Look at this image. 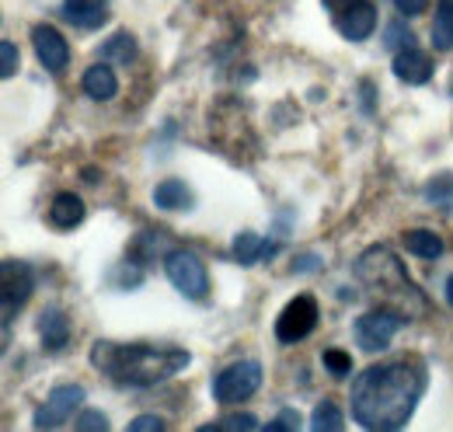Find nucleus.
I'll use <instances>...</instances> for the list:
<instances>
[{
  "instance_id": "obj_1",
  "label": "nucleus",
  "mask_w": 453,
  "mask_h": 432,
  "mask_svg": "<svg viewBox=\"0 0 453 432\" xmlns=\"http://www.w3.org/2000/svg\"><path fill=\"white\" fill-rule=\"evenodd\" d=\"M426 394L418 363H377L352 380V415L366 429H401Z\"/></svg>"
},
{
  "instance_id": "obj_2",
  "label": "nucleus",
  "mask_w": 453,
  "mask_h": 432,
  "mask_svg": "<svg viewBox=\"0 0 453 432\" xmlns=\"http://www.w3.org/2000/svg\"><path fill=\"white\" fill-rule=\"evenodd\" d=\"M91 366L109 374L119 383H161L188 366L185 349H157V345H122V342H95L91 345Z\"/></svg>"
},
{
  "instance_id": "obj_3",
  "label": "nucleus",
  "mask_w": 453,
  "mask_h": 432,
  "mask_svg": "<svg viewBox=\"0 0 453 432\" xmlns=\"http://www.w3.org/2000/svg\"><path fill=\"white\" fill-rule=\"evenodd\" d=\"M356 279L377 300V307L397 314L401 321H411V318H418L426 311L422 289L408 279L401 258H397L391 248H370V251H363L359 262H356Z\"/></svg>"
},
{
  "instance_id": "obj_4",
  "label": "nucleus",
  "mask_w": 453,
  "mask_h": 432,
  "mask_svg": "<svg viewBox=\"0 0 453 432\" xmlns=\"http://www.w3.org/2000/svg\"><path fill=\"white\" fill-rule=\"evenodd\" d=\"M165 272H168L171 286L188 297V300H203L210 293V275H206V266L199 262V255L185 251V248H174L165 258Z\"/></svg>"
},
{
  "instance_id": "obj_5",
  "label": "nucleus",
  "mask_w": 453,
  "mask_h": 432,
  "mask_svg": "<svg viewBox=\"0 0 453 432\" xmlns=\"http://www.w3.org/2000/svg\"><path fill=\"white\" fill-rule=\"evenodd\" d=\"M258 387H262V366L255 359H241L213 380V397H217V405H241Z\"/></svg>"
},
{
  "instance_id": "obj_6",
  "label": "nucleus",
  "mask_w": 453,
  "mask_h": 432,
  "mask_svg": "<svg viewBox=\"0 0 453 432\" xmlns=\"http://www.w3.org/2000/svg\"><path fill=\"white\" fill-rule=\"evenodd\" d=\"M314 324H318V300H314V293H296L280 311V318H276V338L283 345H296V342H303L314 331Z\"/></svg>"
},
{
  "instance_id": "obj_7",
  "label": "nucleus",
  "mask_w": 453,
  "mask_h": 432,
  "mask_svg": "<svg viewBox=\"0 0 453 432\" xmlns=\"http://www.w3.org/2000/svg\"><path fill=\"white\" fill-rule=\"evenodd\" d=\"M401 324L404 321H401L397 314L377 307V311H370V314H363V318L356 321V342H359L363 352H384V349L391 345V338L397 335Z\"/></svg>"
},
{
  "instance_id": "obj_8",
  "label": "nucleus",
  "mask_w": 453,
  "mask_h": 432,
  "mask_svg": "<svg viewBox=\"0 0 453 432\" xmlns=\"http://www.w3.org/2000/svg\"><path fill=\"white\" fill-rule=\"evenodd\" d=\"M81 405H84V387L81 383H59L50 394V401L35 412V429H57Z\"/></svg>"
},
{
  "instance_id": "obj_9",
  "label": "nucleus",
  "mask_w": 453,
  "mask_h": 432,
  "mask_svg": "<svg viewBox=\"0 0 453 432\" xmlns=\"http://www.w3.org/2000/svg\"><path fill=\"white\" fill-rule=\"evenodd\" d=\"M32 46H35V56H39V63L46 66V70H66V63H70V46H66V39L59 35L53 25H35L32 28Z\"/></svg>"
},
{
  "instance_id": "obj_10",
  "label": "nucleus",
  "mask_w": 453,
  "mask_h": 432,
  "mask_svg": "<svg viewBox=\"0 0 453 432\" xmlns=\"http://www.w3.org/2000/svg\"><path fill=\"white\" fill-rule=\"evenodd\" d=\"M0 279H4V324H11L14 311L25 307V300L32 297V272L18 262H4Z\"/></svg>"
},
{
  "instance_id": "obj_11",
  "label": "nucleus",
  "mask_w": 453,
  "mask_h": 432,
  "mask_svg": "<svg viewBox=\"0 0 453 432\" xmlns=\"http://www.w3.org/2000/svg\"><path fill=\"white\" fill-rule=\"evenodd\" d=\"M377 28V7L370 0H352L345 11H339V32L349 42L370 39Z\"/></svg>"
},
{
  "instance_id": "obj_12",
  "label": "nucleus",
  "mask_w": 453,
  "mask_h": 432,
  "mask_svg": "<svg viewBox=\"0 0 453 432\" xmlns=\"http://www.w3.org/2000/svg\"><path fill=\"white\" fill-rule=\"evenodd\" d=\"M395 73L404 81V84H426V81L433 77V56L426 53V50H415V46L397 50Z\"/></svg>"
},
{
  "instance_id": "obj_13",
  "label": "nucleus",
  "mask_w": 453,
  "mask_h": 432,
  "mask_svg": "<svg viewBox=\"0 0 453 432\" xmlns=\"http://www.w3.org/2000/svg\"><path fill=\"white\" fill-rule=\"evenodd\" d=\"M39 335H42V345L50 352H57V349H63L70 342V318L59 307H46L39 314Z\"/></svg>"
},
{
  "instance_id": "obj_14",
  "label": "nucleus",
  "mask_w": 453,
  "mask_h": 432,
  "mask_svg": "<svg viewBox=\"0 0 453 432\" xmlns=\"http://www.w3.org/2000/svg\"><path fill=\"white\" fill-rule=\"evenodd\" d=\"M84 91L95 98V102H109L119 91V81H115L112 66L109 63H95L84 70Z\"/></svg>"
},
{
  "instance_id": "obj_15",
  "label": "nucleus",
  "mask_w": 453,
  "mask_h": 432,
  "mask_svg": "<svg viewBox=\"0 0 453 432\" xmlns=\"http://www.w3.org/2000/svg\"><path fill=\"white\" fill-rule=\"evenodd\" d=\"M50 220L59 230H73L84 220V199L73 196V192H59L57 199H53V206H50Z\"/></svg>"
},
{
  "instance_id": "obj_16",
  "label": "nucleus",
  "mask_w": 453,
  "mask_h": 432,
  "mask_svg": "<svg viewBox=\"0 0 453 432\" xmlns=\"http://www.w3.org/2000/svg\"><path fill=\"white\" fill-rule=\"evenodd\" d=\"M404 248H408L415 258H426V262H436V258L447 251V244H443V237H440L436 230H408V234H404Z\"/></svg>"
},
{
  "instance_id": "obj_17",
  "label": "nucleus",
  "mask_w": 453,
  "mask_h": 432,
  "mask_svg": "<svg viewBox=\"0 0 453 432\" xmlns=\"http://www.w3.org/2000/svg\"><path fill=\"white\" fill-rule=\"evenodd\" d=\"M105 4L109 0H63V11L73 25L81 28H98L105 21Z\"/></svg>"
},
{
  "instance_id": "obj_18",
  "label": "nucleus",
  "mask_w": 453,
  "mask_h": 432,
  "mask_svg": "<svg viewBox=\"0 0 453 432\" xmlns=\"http://www.w3.org/2000/svg\"><path fill=\"white\" fill-rule=\"evenodd\" d=\"M154 206L157 210H185V206H192V192H188V185L185 181H178V178H168V181H161L157 189H154Z\"/></svg>"
},
{
  "instance_id": "obj_19",
  "label": "nucleus",
  "mask_w": 453,
  "mask_h": 432,
  "mask_svg": "<svg viewBox=\"0 0 453 432\" xmlns=\"http://www.w3.org/2000/svg\"><path fill=\"white\" fill-rule=\"evenodd\" d=\"M433 46L440 53L453 50V0H440L436 4V18H433Z\"/></svg>"
},
{
  "instance_id": "obj_20",
  "label": "nucleus",
  "mask_w": 453,
  "mask_h": 432,
  "mask_svg": "<svg viewBox=\"0 0 453 432\" xmlns=\"http://www.w3.org/2000/svg\"><path fill=\"white\" fill-rule=\"evenodd\" d=\"M426 199H429L433 206L453 210V171H443V174H436V178L426 185Z\"/></svg>"
},
{
  "instance_id": "obj_21",
  "label": "nucleus",
  "mask_w": 453,
  "mask_h": 432,
  "mask_svg": "<svg viewBox=\"0 0 453 432\" xmlns=\"http://www.w3.org/2000/svg\"><path fill=\"white\" fill-rule=\"evenodd\" d=\"M262 248H265V241H262L258 234H251V230H244V234L234 237V258L244 262V266L258 262V258H262Z\"/></svg>"
},
{
  "instance_id": "obj_22",
  "label": "nucleus",
  "mask_w": 453,
  "mask_h": 432,
  "mask_svg": "<svg viewBox=\"0 0 453 432\" xmlns=\"http://www.w3.org/2000/svg\"><path fill=\"white\" fill-rule=\"evenodd\" d=\"M342 426H345V419H342V412L332 401H321L314 408V415H311V429L314 432H339Z\"/></svg>"
},
{
  "instance_id": "obj_23",
  "label": "nucleus",
  "mask_w": 453,
  "mask_h": 432,
  "mask_svg": "<svg viewBox=\"0 0 453 432\" xmlns=\"http://www.w3.org/2000/svg\"><path fill=\"white\" fill-rule=\"evenodd\" d=\"M133 56H136V42H133L129 32H115L105 42V59L109 63H133Z\"/></svg>"
},
{
  "instance_id": "obj_24",
  "label": "nucleus",
  "mask_w": 453,
  "mask_h": 432,
  "mask_svg": "<svg viewBox=\"0 0 453 432\" xmlns=\"http://www.w3.org/2000/svg\"><path fill=\"white\" fill-rule=\"evenodd\" d=\"M73 426L81 432H102V429H109V419H105L98 408H81V415L73 419Z\"/></svg>"
},
{
  "instance_id": "obj_25",
  "label": "nucleus",
  "mask_w": 453,
  "mask_h": 432,
  "mask_svg": "<svg viewBox=\"0 0 453 432\" xmlns=\"http://www.w3.org/2000/svg\"><path fill=\"white\" fill-rule=\"evenodd\" d=\"M384 42H388L391 50H408V46H411V28H408L404 21H391V25L384 28Z\"/></svg>"
},
{
  "instance_id": "obj_26",
  "label": "nucleus",
  "mask_w": 453,
  "mask_h": 432,
  "mask_svg": "<svg viewBox=\"0 0 453 432\" xmlns=\"http://www.w3.org/2000/svg\"><path fill=\"white\" fill-rule=\"evenodd\" d=\"M325 366L335 374V377H349L352 374V359H349V352H342V349H325Z\"/></svg>"
},
{
  "instance_id": "obj_27",
  "label": "nucleus",
  "mask_w": 453,
  "mask_h": 432,
  "mask_svg": "<svg viewBox=\"0 0 453 432\" xmlns=\"http://www.w3.org/2000/svg\"><path fill=\"white\" fill-rule=\"evenodd\" d=\"M18 73V46L11 39L0 42V77H14Z\"/></svg>"
},
{
  "instance_id": "obj_28",
  "label": "nucleus",
  "mask_w": 453,
  "mask_h": 432,
  "mask_svg": "<svg viewBox=\"0 0 453 432\" xmlns=\"http://www.w3.org/2000/svg\"><path fill=\"white\" fill-rule=\"evenodd\" d=\"M258 426L262 422L255 415H241V412L237 415H226L224 422H217V429H258Z\"/></svg>"
},
{
  "instance_id": "obj_29",
  "label": "nucleus",
  "mask_w": 453,
  "mask_h": 432,
  "mask_svg": "<svg viewBox=\"0 0 453 432\" xmlns=\"http://www.w3.org/2000/svg\"><path fill=\"white\" fill-rule=\"evenodd\" d=\"M129 429L133 432H161V429H168V422L157 419V415H140V419L129 422Z\"/></svg>"
},
{
  "instance_id": "obj_30",
  "label": "nucleus",
  "mask_w": 453,
  "mask_h": 432,
  "mask_svg": "<svg viewBox=\"0 0 453 432\" xmlns=\"http://www.w3.org/2000/svg\"><path fill=\"white\" fill-rule=\"evenodd\" d=\"M429 7V0H395V11L401 18H415V14H422Z\"/></svg>"
},
{
  "instance_id": "obj_31",
  "label": "nucleus",
  "mask_w": 453,
  "mask_h": 432,
  "mask_svg": "<svg viewBox=\"0 0 453 432\" xmlns=\"http://www.w3.org/2000/svg\"><path fill=\"white\" fill-rule=\"evenodd\" d=\"M269 429H273V432L300 429V415H296V412H289V408H283V412H280V419H276V422H269Z\"/></svg>"
},
{
  "instance_id": "obj_32",
  "label": "nucleus",
  "mask_w": 453,
  "mask_h": 432,
  "mask_svg": "<svg viewBox=\"0 0 453 432\" xmlns=\"http://www.w3.org/2000/svg\"><path fill=\"white\" fill-rule=\"evenodd\" d=\"M321 266V258L318 255H300L296 262H293V272H314Z\"/></svg>"
},
{
  "instance_id": "obj_33",
  "label": "nucleus",
  "mask_w": 453,
  "mask_h": 432,
  "mask_svg": "<svg viewBox=\"0 0 453 432\" xmlns=\"http://www.w3.org/2000/svg\"><path fill=\"white\" fill-rule=\"evenodd\" d=\"M325 4H328V7H332V11H345V7H349V4H352V0H325Z\"/></svg>"
},
{
  "instance_id": "obj_34",
  "label": "nucleus",
  "mask_w": 453,
  "mask_h": 432,
  "mask_svg": "<svg viewBox=\"0 0 453 432\" xmlns=\"http://www.w3.org/2000/svg\"><path fill=\"white\" fill-rule=\"evenodd\" d=\"M447 300H450V307H453V275L447 279Z\"/></svg>"
}]
</instances>
